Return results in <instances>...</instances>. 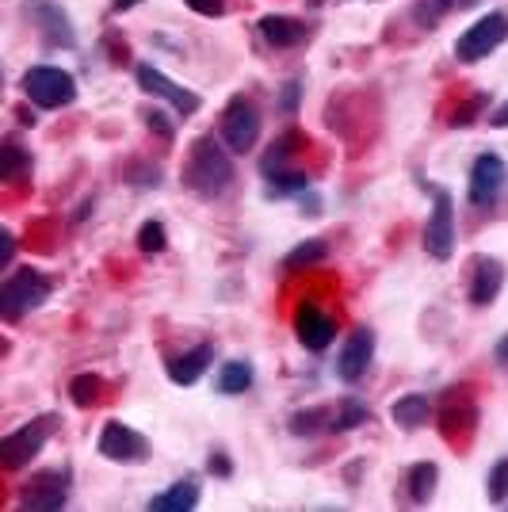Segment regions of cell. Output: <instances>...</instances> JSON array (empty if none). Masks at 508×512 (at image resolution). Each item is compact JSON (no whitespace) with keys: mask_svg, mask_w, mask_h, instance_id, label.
Returning a JSON list of instances; mask_svg holds the SVG:
<instances>
[{"mask_svg":"<svg viewBox=\"0 0 508 512\" xmlns=\"http://www.w3.org/2000/svg\"><path fill=\"white\" fill-rule=\"evenodd\" d=\"M195 16H207V20H214V16H226V0H184Z\"/></svg>","mask_w":508,"mask_h":512,"instance_id":"32","label":"cell"},{"mask_svg":"<svg viewBox=\"0 0 508 512\" xmlns=\"http://www.w3.org/2000/svg\"><path fill=\"white\" fill-rule=\"evenodd\" d=\"M333 409L329 406H314V409H298L291 417V432L295 436H318V432H333Z\"/></svg>","mask_w":508,"mask_h":512,"instance_id":"22","label":"cell"},{"mask_svg":"<svg viewBox=\"0 0 508 512\" xmlns=\"http://www.w3.org/2000/svg\"><path fill=\"white\" fill-rule=\"evenodd\" d=\"M486 123H489V127H497V130H505L508 127V104H501L497 111H489Z\"/></svg>","mask_w":508,"mask_h":512,"instance_id":"37","label":"cell"},{"mask_svg":"<svg viewBox=\"0 0 508 512\" xmlns=\"http://www.w3.org/2000/svg\"><path fill=\"white\" fill-rule=\"evenodd\" d=\"M146 123H149V130H157L161 138H172V123H169V115H165V111H149Z\"/></svg>","mask_w":508,"mask_h":512,"instance_id":"34","label":"cell"},{"mask_svg":"<svg viewBox=\"0 0 508 512\" xmlns=\"http://www.w3.org/2000/svg\"><path fill=\"white\" fill-rule=\"evenodd\" d=\"M23 169H31V153L23 150L16 138H4L0 142V180H20Z\"/></svg>","mask_w":508,"mask_h":512,"instance_id":"24","label":"cell"},{"mask_svg":"<svg viewBox=\"0 0 508 512\" xmlns=\"http://www.w3.org/2000/svg\"><path fill=\"white\" fill-rule=\"evenodd\" d=\"M23 96L31 100V104L46 107V111H54V107H69L77 100V81H73V73H65L58 65H31L27 73H23Z\"/></svg>","mask_w":508,"mask_h":512,"instance_id":"5","label":"cell"},{"mask_svg":"<svg viewBox=\"0 0 508 512\" xmlns=\"http://www.w3.org/2000/svg\"><path fill=\"white\" fill-rule=\"evenodd\" d=\"M12 256H16V237L12 230H0V272L12 268Z\"/></svg>","mask_w":508,"mask_h":512,"instance_id":"33","label":"cell"},{"mask_svg":"<svg viewBox=\"0 0 508 512\" xmlns=\"http://www.w3.org/2000/svg\"><path fill=\"white\" fill-rule=\"evenodd\" d=\"M497 363L508 367V337H501V344H497Z\"/></svg>","mask_w":508,"mask_h":512,"instance_id":"38","label":"cell"},{"mask_svg":"<svg viewBox=\"0 0 508 512\" xmlns=\"http://www.w3.org/2000/svg\"><path fill=\"white\" fill-rule=\"evenodd\" d=\"M260 127H264V119H260V107H256L253 96L237 92L230 104L222 107L218 130H222V142L230 153H253L256 142H260Z\"/></svg>","mask_w":508,"mask_h":512,"instance_id":"4","label":"cell"},{"mask_svg":"<svg viewBox=\"0 0 508 512\" xmlns=\"http://www.w3.org/2000/svg\"><path fill=\"white\" fill-rule=\"evenodd\" d=\"M375 360V333L371 329H356L348 341L340 344V356H337V375L344 383H360L367 375V367Z\"/></svg>","mask_w":508,"mask_h":512,"instance_id":"15","label":"cell"},{"mask_svg":"<svg viewBox=\"0 0 508 512\" xmlns=\"http://www.w3.org/2000/svg\"><path fill=\"white\" fill-rule=\"evenodd\" d=\"M195 505H199V482L195 478H184V482H176V486H169L149 501V509L157 512H191Z\"/></svg>","mask_w":508,"mask_h":512,"instance_id":"19","label":"cell"},{"mask_svg":"<svg viewBox=\"0 0 508 512\" xmlns=\"http://www.w3.org/2000/svg\"><path fill=\"white\" fill-rule=\"evenodd\" d=\"M50 299V279L39 268H20L0 283V314L4 321H20L35 314L43 302Z\"/></svg>","mask_w":508,"mask_h":512,"instance_id":"2","label":"cell"},{"mask_svg":"<svg viewBox=\"0 0 508 512\" xmlns=\"http://www.w3.org/2000/svg\"><path fill=\"white\" fill-rule=\"evenodd\" d=\"M62 425L58 413H39L31 417L27 425H20L16 432H8L0 440V459H4V470H20L27 467L31 459H39V451L46 448V440L54 436V428Z\"/></svg>","mask_w":508,"mask_h":512,"instance_id":"3","label":"cell"},{"mask_svg":"<svg viewBox=\"0 0 508 512\" xmlns=\"http://www.w3.org/2000/svg\"><path fill=\"white\" fill-rule=\"evenodd\" d=\"M207 467H211V474H218V478H230L233 474L230 455H226V451H211V463H207Z\"/></svg>","mask_w":508,"mask_h":512,"instance_id":"35","label":"cell"},{"mask_svg":"<svg viewBox=\"0 0 508 512\" xmlns=\"http://www.w3.org/2000/svg\"><path fill=\"white\" fill-rule=\"evenodd\" d=\"M505 43H508V16L505 12H486L482 20H474L463 35H459L455 58L466 65L482 62V58H489L497 46H505Z\"/></svg>","mask_w":508,"mask_h":512,"instance_id":"6","label":"cell"},{"mask_svg":"<svg viewBox=\"0 0 508 512\" xmlns=\"http://www.w3.org/2000/svg\"><path fill=\"white\" fill-rule=\"evenodd\" d=\"M96 451L111 463H146L149 440L138 428L123 425V421H107L100 440H96Z\"/></svg>","mask_w":508,"mask_h":512,"instance_id":"8","label":"cell"},{"mask_svg":"<svg viewBox=\"0 0 508 512\" xmlns=\"http://www.w3.org/2000/svg\"><path fill=\"white\" fill-rule=\"evenodd\" d=\"M505 184H508V165L497 153H482L474 161V169H470L466 195H470L474 207H493L501 199V192H505Z\"/></svg>","mask_w":508,"mask_h":512,"instance_id":"10","label":"cell"},{"mask_svg":"<svg viewBox=\"0 0 508 512\" xmlns=\"http://www.w3.org/2000/svg\"><path fill=\"white\" fill-rule=\"evenodd\" d=\"M298 88H302L298 81H291V85L283 88V111H287V115H291V111L298 107Z\"/></svg>","mask_w":508,"mask_h":512,"instance_id":"36","label":"cell"},{"mask_svg":"<svg viewBox=\"0 0 508 512\" xmlns=\"http://www.w3.org/2000/svg\"><path fill=\"white\" fill-rule=\"evenodd\" d=\"M505 287V264L497 256L478 253L470 260V287H466V299L470 306H489V302L501 295Z\"/></svg>","mask_w":508,"mask_h":512,"instance_id":"14","label":"cell"},{"mask_svg":"<svg viewBox=\"0 0 508 512\" xmlns=\"http://www.w3.org/2000/svg\"><path fill=\"white\" fill-rule=\"evenodd\" d=\"M211 363H214V344H199V348H191L184 356L169 360V379L176 386H195Z\"/></svg>","mask_w":508,"mask_h":512,"instance_id":"17","label":"cell"},{"mask_svg":"<svg viewBox=\"0 0 508 512\" xmlns=\"http://www.w3.org/2000/svg\"><path fill=\"white\" fill-rule=\"evenodd\" d=\"M470 4H478V0H417L413 20L421 27H432V23L444 20L447 12H459V8H470Z\"/></svg>","mask_w":508,"mask_h":512,"instance_id":"25","label":"cell"},{"mask_svg":"<svg viewBox=\"0 0 508 512\" xmlns=\"http://www.w3.org/2000/svg\"><path fill=\"white\" fill-rule=\"evenodd\" d=\"M233 184V157L214 138H195L184 161V188L203 199H218L226 195Z\"/></svg>","mask_w":508,"mask_h":512,"instance_id":"1","label":"cell"},{"mask_svg":"<svg viewBox=\"0 0 508 512\" xmlns=\"http://www.w3.org/2000/svg\"><path fill=\"white\" fill-rule=\"evenodd\" d=\"M249 386H253V363L233 360L218 371V390H222V394H245Z\"/></svg>","mask_w":508,"mask_h":512,"instance_id":"26","label":"cell"},{"mask_svg":"<svg viewBox=\"0 0 508 512\" xmlns=\"http://www.w3.org/2000/svg\"><path fill=\"white\" fill-rule=\"evenodd\" d=\"M436 482H440V467L436 463H413L409 474H405V493L413 505H428L432 493H436Z\"/></svg>","mask_w":508,"mask_h":512,"instance_id":"20","label":"cell"},{"mask_svg":"<svg viewBox=\"0 0 508 512\" xmlns=\"http://www.w3.org/2000/svg\"><path fill=\"white\" fill-rule=\"evenodd\" d=\"M295 337L310 352H325L337 337V321L321 310L318 302H298L295 310Z\"/></svg>","mask_w":508,"mask_h":512,"instance_id":"12","label":"cell"},{"mask_svg":"<svg viewBox=\"0 0 508 512\" xmlns=\"http://www.w3.org/2000/svg\"><path fill=\"white\" fill-rule=\"evenodd\" d=\"M390 417H394V425L405 428V432H417V428L428 425V417H432V398H424V394H405V398H398V402L390 406Z\"/></svg>","mask_w":508,"mask_h":512,"instance_id":"18","label":"cell"},{"mask_svg":"<svg viewBox=\"0 0 508 512\" xmlns=\"http://www.w3.org/2000/svg\"><path fill=\"white\" fill-rule=\"evenodd\" d=\"M371 421V409L356 402V398H348L344 406L337 409V417H333V432H352V428H360Z\"/></svg>","mask_w":508,"mask_h":512,"instance_id":"29","label":"cell"},{"mask_svg":"<svg viewBox=\"0 0 508 512\" xmlns=\"http://www.w3.org/2000/svg\"><path fill=\"white\" fill-rule=\"evenodd\" d=\"M424 253L436 260H451L455 253V199L447 192H436L432 199V214L424 222Z\"/></svg>","mask_w":508,"mask_h":512,"instance_id":"7","label":"cell"},{"mask_svg":"<svg viewBox=\"0 0 508 512\" xmlns=\"http://www.w3.org/2000/svg\"><path fill=\"white\" fill-rule=\"evenodd\" d=\"M295 150H298V134H295V130L279 134L276 142L268 146V153H264V161H260L264 176H276V172H287V169H291V157H295Z\"/></svg>","mask_w":508,"mask_h":512,"instance_id":"21","label":"cell"},{"mask_svg":"<svg viewBox=\"0 0 508 512\" xmlns=\"http://www.w3.org/2000/svg\"><path fill=\"white\" fill-rule=\"evenodd\" d=\"M69 501V470H39L20 490V509H65Z\"/></svg>","mask_w":508,"mask_h":512,"instance_id":"9","label":"cell"},{"mask_svg":"<svg viewBox=\"0 0 508 512\" xmlns=\"http://www.w3.org/2000/svg\"><path fill=\"white\" fill-rule=\"evenodd\" d=\"M134 4H138V0H111L115 12H127V8H134Z\"/></svg>","mask_w":508,"mask_h":512,"instance_id":"39","label":"cell"},{"mask_svg":"<svg viewBox=\"0 0 508 512\" xmlns=\"http://www.w3.org/2000/svg\"><path fill=\"white\" fill-rule=\"evenodd\" d=\"M23 12H27V20L43 31V39L50 46H65V50H73V46H77L73 20L62 12V4H54V0H31Z\"/></svg>","mask_w":508,"mask_h":512,"instance_id":"13","label":"cell"},{"mask_svg":"<svg viewBox=\"0 0 508 512\" xmlns=\"http://www.w3.org/2000/svg\"><path fill=\"white\" fill-rule=\"evenodd\" d=\"M138 249H142V253H165V249H169L165 226H161V222H142V230H138Z\"/></svg>","mask_w":508,"mask_h":512,"instance_id":"31","label":"cell"},{"mask_svg":"<svg viewBox=\"0 0 508 512\" xmlns=\"http://www.w3.org/2000/svg\"><path fill=\"white\" fill-rule=\"evenodd\" d=\"M100 394H104V379H100V375H77V379L69 383V398H73V406H81V409L100 406Z\"/></svg>","mask_w":508,"mask_h":512,"instance_id":"27","label":"cell"},{"mask_svg":"<svg viewBox=\"0 0 508 512\" xmlns=\"http://www.w3.org/2000/svg\"><path fill=\"white\" fill-rule=\"evenodd\" d=\"M295 192H310V176H306V172L287 169V172L268 176V195H272V199H283V195H295Z\"/></svg>","mask_w":508,"mask_h":512,"instance_id":"28","label":"cell"},{"mask_svg":"<svg viewBox=\"0 0 508 512\" xmlns=\"http://www.w3.org/2000/svg\"><path fill=\"white\" fill-rule=\"evenodd\" d=\"M329 256V241H321V237H314V241H302V245H295L291 253L283 256V272H302V268H314V264H321Z\"/></svg>","mask_w":508,"mask_h":512,"instance_id":"23","label":"cell"},{"mask_svg":"<svg viewBox=\"0 0 508 512\" xmlns=\"http://www.w3.org/2000/svg\"><path fill=\"white\" fill-rule=\"evenodd\" d=\"M138 85H142V92H149V96H157V100H165V104H172L180 115H195L199 107H203V100L191 92V88H184V85H176L169 73H161L157 65H149V62H142L138 65Z\"/></svg>","mask_w":508,"mask_h":512,"instance_id":"11","label":"cell"},{"mask_svg":"<svg viewBox=\"0 0 508 512\" xmlns=\"http://www.w3.org/2000/svg\"><path fill=\"white\" fill-rule=\"evenodd\" d=\"M256 31H260V39L268 46H276V50H291V46H302L310 39V27L295 16H264V20L256 23Z\"/></svg>","mask_w":508,"mask_h":512,"instance_id":"16","label":"cell"},{"mask_svg":"<svg viewBox=\"0 0 508 512\" xmlns=\"http://www.w3.org/2000/svg\"><path fill=\"white\" fill-rule=\"evenodd\" d=\"M486 493H489V501H493V505H505L508 501V459H497V463L489 467Z\"/></svg>","mask_w":508,"mask_h":512,"instance_id":"30","label":"cell"}]
</instances>
